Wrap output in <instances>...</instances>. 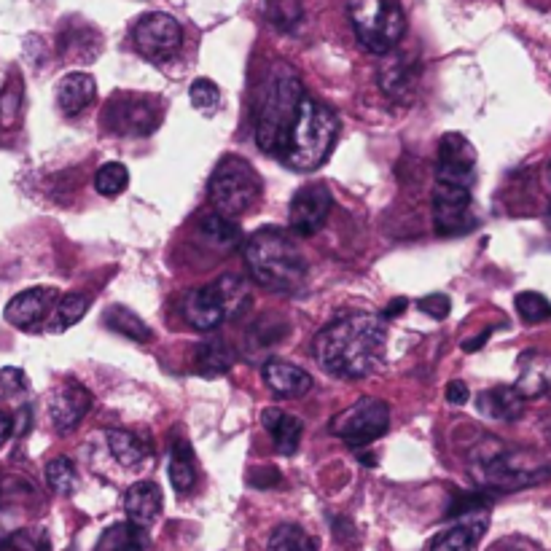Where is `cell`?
<instances>
[{"mask_svg":"<svg viewBox=\"0 0 551 551\" xmlns=\"http://www.w3.org/2000/svg\"><path fill=\"white\" fill-rule=\"evenodd\" d=\"M549 178H551V162H549Z\"/></svg>","mask_w":551,"mask_h":551,"instance_id":"cell-48","label":"cell"},{"mask_svg":"<svg viewBox=\"0 0 551 551\" xmlns=\"http://www.w3.org/2000/svg\"><path fill=\"white\" fill-rule=\"evenodd\" d=\"M132 41L138 46V52L151 62H167L178 54L183 44V30L178 19L164 14V11H151L146 17L138 19V25L132 30Z\"/></svg>","mask_w":551,"mask_h":551,"instance_id":"cell-10","label":"cell"},{"mask_svg":"<svg viewBox=\"0 0 551 551\" xmlns=\"http://www.w3.org/2000/svg\"><path fill=\"white\" fill-rule=\"evenodd\" d=\"M417 307L433 320H444L449 315V310H452V304H449V299L444 293H431V296H425V299L417 302Z\"/></svg>","mask_w":551,"mask_h":551,"instance_id":"cell-39","label":"cell"},{"mask_svg":"<svg viewBox=\"0 0 551 551\" xmlns=\"http://www.w3.org/2000/svg\"><path fill=\"white\" fill-rule=\"evenodd\" d=\"M250 482H253V487H261V490H264V487H272V484L280 482V474H277L275 468H267V465H264V468H259L256 474L250 476Z\"/></svg>","mask_w":551,"mask_h":551,"instance_id":"cell-43","label":"cell"},{"mask_svg":"<svg viewBox=\"0 0 551 551\" xmlns=\"http://www.w3.org/2000/svg\"><path fill=\"white\" fill-rule=\"evenodd\" d=\"M199 232L205 234L210 242L221 245V248H232L242 237L240 226L234 224L229 216H224V213H210V216L202 218L199 221Z\"/></svg>","mask_w":551,"mask_h":551,"instance_id":"cell-30","label":"cell"},{"mask_svg":"<svg viewBox=\"0 0 551 551\" xmlns=\"http://www.w3.org/2000/svg\"><path fill=\"white\" fill-rule=\"evenodd\" d=\"M46 482H49V487H52L57 495H65V498L73 495L78 482L73 460H70V457H54V460H49V465H46Z\"/></svg>","mask_w":551,"mask_h":551,"instance_id":"cell-32","label":"cell"},{"mask_svg":"<svg viewBox=\"0 0 551 551\" xmlns=\"http://www.w3.org/2000/svg\"><path fill=\"white\" fill-rule=\"evenodd\" d=\"M320 369L339 379L369 377L385 358V326L369 312H347L315 336Z\"/></svg>","mask_w":551,"mask_h":551,"instance_id":"cell-1","label":"cell"},{"mask_svg":"<svg viewBox=\"0 0 551 551\" xmlns=\"http://www.w3.org/2000/svg\"><path fill=\"white\" fill-rule=\"evenodd\" d=\"M379 87L390 100L409 103L417 87H420V65L404 60V57H396V60L385 65V70H379Z\"/></svg>","mask_w":551,"mask_h":551,"instance_id":"cell-18","label":"cell"},{"mask_svg":"<svg viewBox=\"0 0 551 551\" xmlns=\"http://www.w3.org/2000/svg\"><path fill=\"white\" fill-rule=\"evenodd\" d=\"M22 97H25V87H22V78L19 73L9 78V84L0 92V127L11 130L17 127L19 113H22Z\"/></svg>","mask_w":551,"mask_h":551,"instance_id":"cell-31","label":"cell"},{"mask_svg":"<svg viewBox=\"0 0 551 551\" xmlns=\"http://www.w3.org/2000/svg\"><path fill=\"white\" fill-rule=\"evenodd\" d=\"M401 310H406V299H398V302H393L388 307V310H385V315H382V318H393V315H398V312Z\"/></svg>","mask_w":551,"mask_h":551,"instance_id":"cell-46","label":"cell"},{"mask_svg":"<svg viewBox=\"0 0 551 551\" xmlns=\"http://www.w3.org/2000/svg\"><path fill=\"white\" fill-rule=\"evenodd\" d=\"M0 388L6 390V393H22L27 388V377L22 369H0Z\"/></svg>","mask_w":551,"mask_h":551,"instance_id":"cell-41","label":"cell"},{"mask_svg":"<svg viewBox=\"0 0 551 551\" xmlns=\"http://www.w3.org/2000/svg\"><path fill=\"white\" fill-rule=\"evenodd\" d=\"M87 310L89 296H84V293H68V296H62L60 304H57V310H54L52 331H65V328L76 326L78 320L87 315Z\"/></svg>","mask_w":551,"mask_h":551,"instance_id":"cell-33","label":"cell"},{"mask_svg":"<svg viewBox=\"0 0 551 551\" xmlns=\"http://www.w3.org/2000/svg\"><path fill=\"white\" fill-rule=\"evenodd\" d=\"M487 336H490V331H484L482 336H476L474 342H465L463 350H468V353H474V350H479V347H482L484 342H487Z\"/></svg>","mask_w":551,"mask_h":551,"instance_id":"cell-45","label":"cell"},{"mask_svg":"<svg viewBox=\"0 0 551 551\" xmlns=\"http://www.w3.org/2000/svg\"><path fill=\"white\" fill-rule=\"evenodd\" d=\"M11 433H14V420H11V414L0 412V447L11 439Z\"/></svg>","mask_w":551,"mask_h":551,"instance_id":"cell-44","label":"cell"},{"mask_svg":"<svg viewBox=\"0 0 551 551\" xmlns=\"http://www.w3.org/2000/svg\"><path fill=\"white\" fill-rule=\"evenodd\" d=\"M487 530V522H465V525L449 527L441 535H436V541L431 543V551H476V543Z\"/></svg>","mask_w":551,"mask_h":551,"instance_id":"cell-25","label":"cell"},{"mask_svg":"<svg viewBox=\"0 0 551 551\" xmlns=\"http://www.w3.org/2000/svg\"><path fill=\"white\" fill-rule=\"evenodd\" d=\"M127 186H130V170H127L124 164L108 162L95 173V189L97 194H103V197H116V194H121Z\"/></svg>","mask_w":551,"mask_h":551,"instance_id":"cell-34","label":"cell"},{"mask_svg":"<svg viewBox=\"0 0 551 551\" xmlns=\"http://www.w3.org/2000/svg\"><path fill=\"white\" fill-rule=\"evenodd\" d=\"M517 312L525 323H541L551 318V302L535 291H525L517 296Z\"/></svg>","mask_w":551,"mask_h":551,"instance_id":"cell-35","label":"cell"},{"mask_svg":"<svg viewBox=\"0 0 551 551\" xmlns=\"http://www.w3.org/2000/svg\"><path fill=\"white\" fill-rule=\"evenodd\" d=\"M57 291L54 288H30V291L17 293L9 304H6V320L11 326L22 328V331H33L44 323V318L52 310Z\"/></svg>","mask_w":551,"mask_h":551,"instance_id":"cell-15","label":"cell"},{"mask_svg":"<svg viewBox=\"0 0 551 551\" xmlns=\"http://www.w3.org/2000/svg\"><path fill=\"white\" fill-rule=\"evenodd\" d=\"M347 17L371 54H388L404 38L406 19L396 0H347Z\"/></svg>","mask_w":551,"mask_h":551,"instance_id":"cell-6","label":"cell"},{"mask_svg":"<svg viewBox=\"0 0 551 551\" xmlns=\"http://www.w3.org/2000/svg\"><path fill=\"white\" fill-rule=\"evenodd\" d=\"M331 191L320 183H310L293 194L291 199V213H288V224H291V232L302 234V237H310L326 224L328 213H331Z\"/></svg>","mask_w":551,"mask_h":551,"instance_id":"cell-14","label":"cell"},{"mask_svg":"<svg viewBox=\"0 0 551 551\" xmlns=\"http://www.w3.org/2000/svg\"><path fill=\"white\" fill-rule=\"evenodd\" d=\"M492 503V498L487 492H471V495H457L449 506L447 517H465V514H476V511H487Z\"/></svg>","mask_w":551,"mask_h":551,"instance_id":"cell-37","label":"cell"},{"mask_svg":"<svg viewBox=\"0 0 551 551\" xmlns=\"http://www.w3.org/2000/svg\"><path fill=\"white\" fill-rule=\"evenodd\" d=\"M476 178V151L471 140L463 138L460 132H449L439 140V167H436V181L452 183L471 189Z\"/></svg>","mask_w":551,"mask_h":551,"instance_id":"cell-13","label":"cell"},{"mask_svg":"<svg viewBox=\"0 0 551 551\" xmlns=\"http://www.w3.org/2000/svg\"><path fill=\"white\" fill-rule=\"evenodd\" d=\"M261 377L267 382V388L280 398H302L304 393L312 390L310 371H304L302 366H293L288 361H277V358L264 363Z\"/></svg>","mask_w":551,"mask_h":551,"instance_id":"cell-17","label":"cell"},{"mask_svg":"<svg viewBox=\"0 0 551 551\" xmlns=\"http://www.w3.org/2000/svg\"><path fill=\"white\" fill-rule=\"evenodd\" d=\"M124 511L127 519L140 527L154 525L156 517L162 514V490L154 482L132 484L127 495H124Z\"/></svg>","mask_w":551,"mask_h":551,"instance_id":"cell-19","label":"cell"},{"mask_svg":"<svg viewBox=\"0 0 551 551\" xmlns=\"http://www.w3.org/2000/svg\"><path fill=\"white\" fill-rule=\"evenodd\" d=\"M240 283L232 277H224L213 285L197 288L186 296L183 302V315L186 323L197 331H213L226 320V312L232 307L234 299H240Z\"/></svg>","mask_w":551,"mask_h":551,"instance_id":"cell-9","label":"cell"},{"mask_svg":"<svg viewBox=\"0 0 551 551\" xmlns=\"http://www.w3.org/2000/svg\"><path fill=\"white\" fill-rule=\"evenodd\" d=\"M105 127L116 135L127 138H143L159 127V111L154 103H148L146 97L138 95H119L113 97L105 108Z\"/></svg>","mask_w":551,"mask_h":551,"instance_id":"cell-11","label":"cell"},{"mask_svg":"<svg viewBox=\"0 0 551 551\" xmlns=\"http://www.w3.org/2000/svg\"><path fill=\"white\" fill-rule=\"evenodd\" d=\"M148 549V533L146 527L135 525V522H119L111 525L100 535L95 551H146Z\"/></svg>","mask_w":551,"mask_h":551,"instance_id":"cell-24","label":"cell"},{"mask_svg":"<svg viewBox=\"0 0 551 551\" xmlns=\"http://www.w3.org/2000/svg\"><path fill=\"white\" fill-rule=\"evenodd\" d=\"M549 218H551V202H549Z\"/></svg>","mask_w":551,"mask_h":551,"instance_id":"cell-47","label":"cell"},{"mask_svg":"<svg viewBox=\"0 0 551 551\" xmlns=\"http://www.w3.org/2000/svg\"><path fill=\"white\" fill-rule=\"evenodd\" d=\"M250 275L267 291L296 293L307 283V261L288 232L264 226L245 245Z\"/></svg>","mask_w":551,"mask_h":551,"instance_id":"cell-2","label":"cell"},{"mask_svg":"<svg viewBox=\"0 0 551 551\" xmlns=\"http://www.w3.org/2000/svg\"><path fill=\"white\" fill-rule=\"evenodd\" d=\"M487 551H543L541 546L530 538H522V535H508V538H500L495 541Z\"/></svg>","mask_w":551,"mask_h":551,"instance_id":"cell-40","label":"cell"},{"mask_svg":"<svg viewBox=\"0 0 551 551\" xmlns=\"http://www.w3.org/2000/svg\"><path fill=\"white\" fill-rule=\"evenodd\" d=\"M336 135H339V116L334 108L304 95L280 159L293 173H312L331 156Z\"/></svg>","mask_w":551,"mask_h":551,"instance_id":"cell-4","label":"cell"},{"mask_svg":"<svg viewBox=\"0 0 551 551\" xmlns=\"http://www.w3.org/2000/svg\"><path fill=\"white\" fill-rule=\"evenodd\" d=\"M210 202L224 216H240L261 194L259 173L242 156H224L207 183Z\"/></svg>","mask_w":551,"mask_h":551,"instance_id":"cell-7","label":"cell"},{"mask_svg":"<svg viewBox=\"0 0 551 551\" xmlns=\"http://www.w3.org/2000/svg\"><path fill=\"white\" fill-rule=\"evenodd\" d=\"M471 465H474L476 482L482 484L484 490L517 492L551 479V463L533 452L506 449L495 439L484 441L474 449Z\"/></svg>","mask_w":551,"mask_h":551,"instance_id":"cell-5","label":"cell"},{"mask_svg":"<svg viewBox=\"0 0 551 551\" xmlns=\"http://www.w3.org/2000/svg\"><path fill=\"white\" fill-rule=\"evenodd\" d=\"M390 409L377 398H361L350 409L339 414L334 420V433L345 441L347 447H369L371 441L388 433Z\"/></svg>","mask_w":551,"mask_h":551,"instance_id":"cell-8","label":"cell"},{"mask_svg":"<svg viewBox=\"0 0 551 551\" xmlns=\"http://www.w3.org/2000/svg\"><path fill=\"white\" fill-rule=\"evenodd\" d=\"M95 95V78L87 76V73H68L60 81V89H57V108L62 111V116H78V113L87 111Z\"/></svg>","mask_w":551,"mask_h":551,"instance_id":"cell-20","label":"cell"},{"mask_svg":"<svg viewBox=\"0 0 551 551\" xmlns=\"http://www.w3.org/2000/svg\"><path fill=\"white\" fill-rule=\"evenodd\" d=\"M89 409H92V393L76 382H68L65 388H60L49 398V417L60 433L73 431L78 422L87 417Z\"/></svg>","mask_w":551,"mask_h":551,"instance_id":"cell-16","label":"cell"},{"mask_svg":"<svg viewBox=\"0 0 551 551\" xmlns=\"http://www.w3.org/2000/svg\"><path fill=\"white\" fill-rule=\"evenodd\" d=\"M261 422L272 433V441H275V449L280 455L288 457L299 449V441H302V420L299 417L285 414L283 409H267L261 414Z\"/></svg>","mask_w":551,"mask_h":551,"instance_id":"cell-22","label":"cell"},{"mask_svg":"<svg viewBox=\"0 0 551 551\" xmlns=\"http://www.w3.org/2000/svg\"><path fill=\"white\" fill-rule=\"evenodd\" d=\"M302 97L304 87L296 70L285 62H277L275 68L269 70L259 100H256V143L264 154H283Z\"/></svg>","mask_w":551,"mask_h":551,"instance_id":"cell-3","label":"cell"},{"mask_svg":"<svg viewBox=\"0 0 551 551\" xmlns=\"http://www.w3.org/2000/svg\"><path fill=\"white\" fill-rule=\"evenodd\" d=\"M318 538H312L304 527L285 522L272 530L267 541V551H318Z\"/></svg>","mask_w":551,"mask_h":551,"instance_id":"cell-26","label":"cell"},{"mask_svg":"<svg viewBox=\"0 0 551 551\" xmlns=\"http://www.w3.org/2000/svg\"><path fill=\"white\" fill-rule=\"evenodd\" d=\"M234 355L221 339H210L197 347V371L205 377H221L232 369Z\"/></svg>","mask_w":551,"mask_h":551,"instance_id":"cell-28","label":"cell"},{"mask_svg":"<svg viewBox=\"0 0 551 551\" xmlns=\"http://www.w3.org/2000/svg\"><path fill=\"white\" fill-rule=\"evenodd\" d=\"M302 19V6H299V0H272V22L277 27H293L296 22Z\"/></svg>","mask_w":551,"mask_h":551,"instance_id":"cell-38","label":"cell"},{"mask_svg":"<svg viewBox=\"0 0 551 551\" xmlns=\"http://www.w3.org/2000/svg\"><path fill=\"white\" fill-rule=\"evenodd\" d=\"M108 449H111L113 460L124 468H140L146 460H151V447L146 441L132 431H121V428L108 431Z\"/></svg>","mask_w":551,"mask_h":551,"instance_id":"cell-23","label":"cell"},{"mask_svg":"<svg viewBox=\"0 0 551 551\" xmlns=\"http://www.w3.org/2000/svg\"><path fill=\"white\" fill-rule=\"evenodd\" d=\"M479 412L490 420L500 422H514L525 412V396L517 388H508V385H498V388L484 390L479 396Z\"/></svg>","mask_w":551,"mask_h":551,"instance_id":"cell-21","label":"cell"},{"mask_svg":"<svg viewBox=\"0 0 551 551\" xmlns=\"http://www.w3.org/2000/svg\"><path fill=\"white\" fill-rule=\"evenodd\" d=\"M433 226L441 237H457L474 229L476 221L471 216V189L439 183L433 191Z\"/></svg>","mask_w":551,"mask_h":551,"instance_id":"cell-12","label":"cell"},{"mask_svg":"<svg viewBox=\"0 0 551 551\" xmlns=\"http://www.w3.org/2000/svg\"><path fill=\"white\" fill-rule=\"evenodd\" d=\"M194 482H197V468H194L191 447L186 441H178L170 452V484L178 495H186L194 487Z\"/></svg>","mask_w":551,"mask_h":551,"instance_id":"cell-27","label":"cell"},{"mask_svg":"<svg viewBox=\"0 0 551 551\" xmlns=\"http://www.w3.org/2000/svg\"><path fill=\"white\" fill-rule=\"evenodd\" d=\"M468 398H471V390H468V385H465V382H460V379L449 382V385H447V401H449V404L463 406V404H468Z\"/></svg>","mask_w":551,"mask_h":551,"instance_id":"cell-42","label":"cell"},{"mask_svg":"<svg viewBox=\"0 0 551 551\" xmlns=\"http://www.w3.org/2000/svg\"><path fill=\"white\" fill-rule=\"evenodd\" d=\"M191 105L202 113H213L221 103V89L213 84V81H207V78H197L194 84H191Z\"/></svg>","mask_w":551,"mask_h":551,"instance_id":"cell-36","label":"cell"},{"mask_svg":"<svg viewBox=\"0 0 551 551\" xmlns=\"http://www.w3.org/2000/svg\"><path fill=\"white\" fill-rule=\"evenodd\" d=\"M105 326L116 331V334L127 336L132 342H151L154 339V331L127 307H111L105 312Z\"/></svg>","mask_w":551,"mask_h":551,"instance_id":"cell-29","label":"cell"}]
</instances>
